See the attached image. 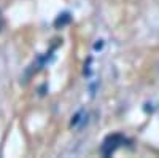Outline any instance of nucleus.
I'll list each match as a JSON object with an SVG mask.
<instances>
[{
    "label": "nucleus",
    "mask_w": 159,
    "mask_h": 158,
    "mask_svg": "<svg viewBox=\"0 0 159 158\" xmlns=\"http://www.w3.org/2000/svg\"><path fill=\"white\" fill-rule=\"evenodd\" d=\"M124 142H126L124 136H121V134H110V136H107L103 139L102 146H100V153L103 156H111L116 152V149H119Z\"/></svg>",
    "instance_id": "obj_1"
},
{
    "label": "nucleus",
    "mask_w": 159,
    "mask_h": 158,
    "mask_svg": "<svg viewBox=\"0 0 159 158\" xmlns=\"http://www.w3.org/2000/svg\"><path fill=\"white\" fill-rule=\"evenodd\" d=\"M70 19H72V16H70V13H61V15L56 18V21H54V26L56 27H64L65 24H69L70 22Z\"/></svg>",
    "instance_id": "obj_2"
},
{
    "label": "nucleus",
    "mask_w": 159,
    "mask_h": 158,
    "mask_svg": "<svg viewBox=\"0 0 159 158\" xmlns=\"http://www.w3.org/2000/svg\"><path fill=\"white\" fill-rule=\"evenodd\" d=\"M81 117H83V112H78V113L73 117V120H72V126H76V125H78V122L81 120Z\"/></svg>",
    "instance_id": "obj_3"
},
{
    "label": "nucleus",
    "mask_w": 159,
    "mask_h": 158,
    "mask_svg": "<svg viewBox=\"0 0 159 158\" xmlns=\"http://www.w3.org/2000/svg\"><path fill=\"white\" fill-rule=\"evenodd\" d=\"M102 45H103V43H102V40H99V43H96V45H94V48H96V50H100V48H102Z\"/></svg>",
    "instance_id": "obj_4"
},
{
    "label": "nucleus",
    "mask_w": 159,
    "mask_h": 158,
    "mask_svg": "<svg viewBox=\"0 0 159 158\" xmlns=\"http://www.w3.org/2000/svg\"><path fill=\"white\" fill-rule=\"evenodd\" d=\"M3 27V18H2V13H0V31Z\"/></svg>",
    "instance_id": "obj_5"
}]
</instances>
